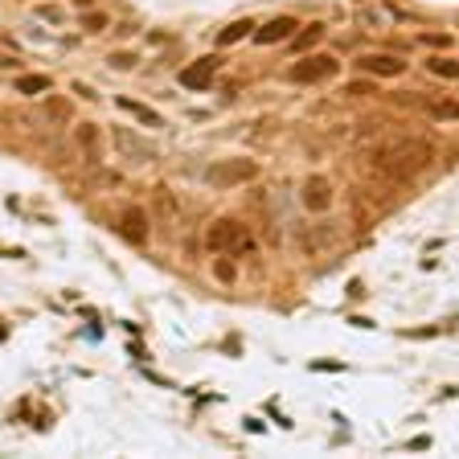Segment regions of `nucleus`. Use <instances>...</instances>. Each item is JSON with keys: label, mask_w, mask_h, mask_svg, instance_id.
I'll return each instance as SVG.
<instances>
[{"label": "nucleus", "mask_w": 459, "mask_h": 459, "mask_svg": "<svg viewBox=\"0 0 459 459\" xmlns=\"http://www.w3.org/2000/svg\"><path fill=\"white\" fill-rule=\"evenodd\" d=\"M430 160H435V148H430V140H418V135H398V140H386L381 148L369 152V164L390 180L418 177Z\"/></svg>", "instance_id": "nucleus-1"}, {"label": "nucleus", "mask_w": 459, "mask_h": 459, "mask_svg": "<svg viewBox=\"0 0 459 459\" xmlns=\"http://www.w3.org/2000/svg\"><path fill=\"white\" fill-rule=\"evenodd\" d=\"M259 177V164L254 160H242V156H234V160H213L205 168V180H210L213 189H234V185H246V180Z\"/></svg>", "instance_id": "nucleus-2"}, {"label": "nucleus", "mask_w": 459, "mask_h": 459, "mask_svg": "<svg viewBox=\"0 0 459 459\" xmlns=\"http://www.w3.org/2000/svg\"><path fill=\"white\" fill-rule=\"evenodd\" d=\"M238 246H246L242 222H234V217H217V222L205 230V250H210V254H234Z\"/></svg>", "instance_id": "nucleus-3"}, {"label": "nucleus", "mask_w": 459, "mask_h": 459, "mask_svg": "<svg viewBox=\"0 0 459 459\" xmlns=\"http://www.w3.org/2000/svg\"><path fill=\"white\" fill-rule=\"evenodd\" d=\"M336 70H341L336 58H328V53H311V58H304V62H295L292 70H287V78L299 82V86H311V82L336 78Z\"/></svg>", "instance_id": "nucleus-4"}, {"label": "nucleus", "mask_w": 459, "mask_h": 459, "mask_svg": "<svg viewBox=\"0 0 459 459\" xmlns=\"http://www.w3.org/2000/svg\"><path fill=\"white\" fill-rule=\"evenodd\" d=\"M299 201H304V210H308V213H328V210H332V180L320 177V172L308 177V180H304Z\"/></svg>", "instance_id": "nucleus-5"}, {"label": "nucleus", "mask_w": 459, "mask_h": 459, "mask_svg": "<svg viewBox=\"0 0 459 459\" xmlns=\"http://www.w3.org/2000/svg\"><path fill=\"white\" fill-rule=\"evenodd\" d=\"M357 66L365 70V74H373V78H398V74L406 70V62L393 58V53H365Z\"/></svg>", "instance_id": "nucleus-6"}, {"label": "nucleus", "mask_w": 459, "mask_h": 459, "mask_svg": "<svg viewBox=\"0 0 459 459\" xmlns=\"http://www.w3.org/2000/svg\"><path fill=\"white\" fill-rule=\"evenodd\" d=\"M295 29H299L295 16H275V21H267L262 29H254V41H259V46H279V41H287Z\"/></svg>", "instance_id": "nucleus-7"}, {"label": "nucleus", "mask_w": 459, "mask_h": 459, "mask_svg": "<svg viewBox=\"0 0 459 459\" xmlns=\"http://www.w3.org/2000/svg\"><path fill=\"white\" fill-rule=\"evenodd\" d=\"M213 70H217V58H201L197 66H185V70H180V86L205 91V86L213 82Z\"/></svg>", "instance_id": "nucleus-8"}, {"label": "nucleus", "mask_w": 459, "mask_h": 459, "mask_svg": "<svg viewBox=\"0 0 459 459\" xmlns=\"http://www.w3.org/2000/svg\"><path fill=\"white\" fill-rule=\"evenodd\" d=\"M119 234H123L128 242L144 246L148 242V217H144V210H123V213H119Z\"/></svg>", "instance_id": "nucleus-9"}, {"label": "nucleus", "mask_w": 459, "mask_h": 459, "mask_svg": "<svg viewBox=\"0 0 459 459\" xmlns=\"http://www.w3.org/2000/svg\"><path fill=\"white\" fill-rule=\"evenodd\" d=\"M74 144L82 148L86 160H98V156H103V135H98L95 123H78V128H74Z\"/></svg>", "instance_id": "nucleus-10"}, {"label": "nucleus", "mask_w": 459, "mask_h": 459, "mask_svg": "<svg viewBox=\"0 0 459 459\" xmlns=\"http://www.w3.org/2000/svg\"><path fill=\"white\" fill-rule=\"evenodd\" d=\"M423 107L430 119H443V123H455L459 119V98H426Z\"/></svg>", "instance_id": "nucleus-11"}, {"label": "nucleus", "mask_w": 459, "mask_h": 459, "mask_svg": "<svg viewBox=\"0 0 459 459\" xmlns=\"http://www.w3.org/2000/svg\"><path fill=\"white\" fill-rule=\"evenodd\" d=\"M41 115H46L49 123H70V103L62 95H46L41 98Z\"/></svg>", "instance_id": "nucleus-12"}, {"label": "nucleus", "mask_w": 459, "mask_h": 459, "mask_svg": "<svg viewBox=\"0 0 459 459\" xmlns=\"http://www.w3.org/2000/svg\"><path fill=\"white\" fill-rule=\"evenodd\" d=\"M119 107H123V111H131L140 123H148V128H164L160 115L152 111V107H144V103H135V98H119Z\"/></svg>", "instance_id": "nucleus-13"}, {"label": "nucleus", "mask_w": 459, "mask_h": 459, "mask_svg": "<svg viewBox=\"0 0 459 459\" xmlns=\"http://www.w3.org/2000/svg\"><path fill=\"white\" fill-rule=\"evenodd\" d=\"M250 29H254L250 21H234V25H226V29L217 33V46H238L242 37H254Z\"/></svg>", "instance_id": "nucleus-14"}, {"label": "nucleus", "mask_w": 459, "mask_h": 459, "mask_svg": "<svg viewBox=\"0 0 459 459\" xmlns=\"http://www.w3.org/2000/svg\"><path fill=\"white\" fill-rule=\"evenodd\" d=\"M49 86H53V82H49L46 74H21V78H16V91H21V95H46Z\"/></svg>", "instance_id": "nucleus-15"}, {"label": "nucleus", "mask_w": 459, "mask_h": 459, "mask_svg": "<svg viewBox=\"0 0 459 459\" xmlns=\"http://www.w3.org/2000/svg\"><path fill=\"white\" fill-rule=\"evenodd\" d=\"M426 70H430V74H439V78H447V82L459 78V62H455V58H430Z\"/></svg>", "instance_id": "nucleus-16"}, {"label": "nucleus", "mask_w": 459, "mask_h": 459, "mask_svg": "<svg viewBox=\"0 0 459 459\" xmlns=\"http://www.w3.org/2000/svg\"><path fill=\"white\" fill-rule=\"evenodd\" d=\"M324 41V25H308L304 33H295V49L304 53V49H311V46H320Z\"/></svg>", "instance_id": "nucleus-17"}, {"label": "nucleus", "mask_w": 459, "mask_h": 459, "mask_svg": "<svg viewBox=\"0 0 459 459\" xmlns=\"http://www.w3.org/2000/svg\"><path fill=\"white\" fill-rule=\"evenodd\" d=\"M115 140H119V148H128V152H140V156H152V144H144V140H131L128 131H115Z\"/></svg>", "instance_id": "nucleus-18"}, {"label": "nucleus", "mask_w": 459, "mask_h": 459, "mask_svg": "<svg viewBox=\"0 0 459 459\" xmlns=\"http://www.w3.org/2000/svg\"><path fill=\"white\" fill-rule=\"evenodd\" d=\"M107 25H111L107 13H86V16H82V29H91V33H103Z\"/></svg>", "instance_id": "nucleus-19"}, {"label": "nucleus", "mask_w": 459, "mask_h": 459, "mask_svg": "<svg viewBox=\"0 0 459 459\" xmlns=\"http://www.w3.org/2000/svg\"><path fill=\"white\" fill-rule=\"evenodd\" d=\"M213 275L222 279V283H234V275H238V267H234V262H226V259H222V262H213Z\"/></svg>", "instance_id": "nucleus-20"}, {"label": "nucleus", "mask_w": 459, "mask_h": 459, "mask_svg": "<svg viewBox=\"0 0 459 459\" xmlns=\"http://www.w3.org/2000/svg\"><path fill=\"white\" fill-rule=\"evenodd\" d=\"M111 66H115V70H131V66H135V58H131V53H115Z\"/></svg>", "instance_id": "nucleus-21"}, {"label": "nucleus", "mask_w": 459, "mask_h": 459, "mask_svg": "<svg viewBox=\"0 0 459 459\" xmlns=\"http://www.w3.org/2000/svg\"><path fill=\"white\" fill-rule=\"evenodd\" d=\"M344 95H373V91H369V82H349Z\"/></svg>", "instance_id": "nucleus-22"}, {"label": "nucleus", "mask_w": 459, "mask_h": 459, "mask_svg": "<svg viewBox=\"0 0 459 459\" xmlns=\"http://www.w3.org/2000/svg\"><path fill=\"white\" fill-rule=\"evenodd\" d=\"M37 13L46 16V21H62V9H53V4H41V9H37Z\"/></svg>", "instance_id": "nucleus-23"}, {"label": "nucleus", "mask_w": 459, "mask_h": 459, "mask_svg": "<svg viewBox=\"0 0 459 459\" xmlns=\"http://www.w3.org/2000/svg\"><path fill=\"white\" fill-rule=\"evenodd\" d=\"M423 41H426V46H435V49L447 46V37H443V33H435V37H423Z\"/></svg>", "instance_id": "nucleus-24"}, {"label": "nucleus", "mask_w": 459, "mask_h": 459, "mask_svg": "<svg viewBox=\"0 0 459 459\" xmlns=\"http://www.w3.org/2000/svg\"><path fill=\"white\" fill-rule=\"evenodd\" d=\"M74 4H78V9H91V4H95V0H74Z\"/></svg>", "instance_id": "nucleus-25"}]
</instances>
